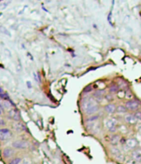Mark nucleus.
I'll use <instances>...</instances> for the list:
<instances>
[{
	"label": "nucleus",
	"instance_id": "nucleus-1",
	"mask_svg": "<svg viewBox=\"0 0 141 164\" xmlns=\"http://www.w3.org/2000/svg\"><path fill=\"white\" fill-rule=\"evenodd\" d=\"M29 146V144H27V142L22 140H16L12 143V147L14 148H17V149H25L27 148Z\"/></svg>",
	"mask_w": 141,
	"mask_h": 164
},
{
	"label": "nucleus",
	"instance_id": "nucleus-2",
	"mask_svg": "<svg viewBox=\"0 0 141 164\" xmlns=\"http://www.w3.org/2000/svg\"><path fill=\"white\" fill-rule=\"evenodd\" d=\"M106 127L109 129V131L111 132H114L116 129V125H117V121L115 118H112V119H110L107 121L106 122Z\"/></svg>",
	"mask_w": 141,
	"mask_h": 164
},
{
	"label": "nucleus",
	"instance_id": "nucleus-3",
	"mask_svg": "<svg viewBox=\"0 0 141 164\" xmlns=\"http://www.w3.org/2000/svg\"><path fill=\"white\" fill-rule=\"evenodd\" d=\"M11 135H12V133L8 129H0V140H6L9 139Z\"/></svg>",
	"mask_w": 141,
	"mask_h": 164
},
{
	"label": "nucleus",
	"instance_id": "nucleus-4",
	"mask_svg": "<svg viewBox=\"0 0 141 164\" xmlns=\"http://www.w3.org/2000/svg\"><path fill=\"white\" fill-rule=\"evenodd\" d=\"M139 107V102L137 101H129L128 102H126L125 108L129 109L130 111H135L137 110Z\"/></svg>",
	"mask_w": 141,
	"mask_h": 164
},
{
	"label": "nucleus",
	"instance_id": "nucleus-5",
	"mask_svg": "<svg viewBox=\"0 0 141 164\" xmlns=\"http://www.w3.org/2000/svg\"><path fill=\"white\" fill-rule=\"evenodd\" d=\"M12 106V102H10V100L9 101H0V108L1 109H8V110H9V109H11V107Z\"/></svg>",
	"mask_w": 141,
	"mask_h": 164
},
{
	"label": "nucleus",
	"instance_id": "nucleus-6",
	"mask_svg": "<svg viewBox=\"0 0 141 164\" xmlns=\"http://www.w3.org/2000/svg\"><path fill=\"white\" fill-rule=\"evenodd\" d=\"M132 157L134 161L140 162L141 161V149H136L132 152Z\"/></svg>",
	"mask_w": 141,
	"mask_h": 164
},
{
	"label": "nucleus",
	"instance_id": "nucleus-7",
	"mask_svg": "<svg viewBox=\"0 0 141 164\" xmlns=\"http://www.w3.org/2000/svg\"><path fill=\"white\" fill-rule=\"evenodd\" d=\"M13 154V150H12L11 148H5L3 151V155L4 157L8 158V157H11V156Z\"/></svg>",
	"mask_w": 141,
	"mask_h": 164
},
{
	"label": "nucleus",
	"instance_id": "nucleus-8",
	"mask_svg": "<svg viewBox=\"0 0 141 164\" xmlns=\"http://www.w3.org/2000/svg\"><path fill=\"white\" fill-rule=\"evenodd\" d=\"M125 121L127 123H129V124H134V123H136L137 119L133 115H126L125 117Z\"/></svg>",
	"mask_w": 141,
	"mask_h": 164
},
{
	"label": "nucleus",
	"instance_id": "nucleus-9",
	"mask_svg": "<svg viewBox=\"0 0 141 164\" xmlns=\"http://www.w3.org/2000/svg\"><path fill=\"white\" fill-rule=\"evenodd\" d=\"M105 109H106V112L111 114V113H113L115 111H116V105H113V104H108V105H106Z\"/></svg>",
	"mask_w": 141,
	"mask_h": 164
},
{
	"label": "nucleus",
	"instance_id": "nucleus-10",
	"mask_svg": "<svg viewBox=\"0 0 141 164\" xmlns=\"http://www.w3.org/2000/svg\"><path fill=\"white\" fill-rule=\"evenodd\" d=\"M126 144H127L128 147L133 148L136 147V145H137V141H136V139H129V140H127Z\"/></svg>",
	"mask_w": 141,
	"mask_h": 164
},
{
	"label": "nucleus",
	"instance_id": "nucleus-11",
	"mask_svg": "<svg viewBox=\"0 0 141 164\" xmlns=\"http://www.w3.org/2000/svg\"><path fill=\"white\" fill-rule=\"evenodd\" d=\"M98 110V105H93V106L90 107L89 109H87V110H86L85 111L87 115H91V114H92V113H95Z\"/></svg>",
	"mask_w": 141,
	"mask_h": 164
},
{
	"label": "nucleus",
	"instance_id": "nucleus-12",
	"mask_svg": "<svg viewBox=\"0 0 141 164\" xmlns=\"http://www.w3.org/2000/svg\"><path fill=\"white\" fill-rule=\"evenodd\" d=\"M11 116H12V118H13L14 120H16L17 121H19V119H20V116H19V114L17 111H11Z\"/></svg>",
	"mask_w": 141,
	"mask_h": 164
},
{
	"label": "nucleus",
	"instance_id": "nucleus-13",
	"mask_svg": "<svg viewBox=\"0 0 141 164\" xmlns=\"http://www.w3.org/2000/svg\"><path fill=\"white\" fill-rule=\"evenodd\" d=\"M119 139H120L119 136H118V135H114L112 138H111V143L112 144H116L118 143V141H119Z\"/></svg>",
	"mask_w": 141,
	"mask_h": 164
},
{
	"label": "nucleus",
	"instance_id": "nucleus-14",
	"mask_svg": "<svg viewBox=\"0 0 141 164\" xmlns=\"http://www.w3.org/2000/svg\"><path fill=\"white\" fill-rule=\"evenodd\" d=\"M102 91H97L95 93H94V97H96V98H98L100 99L102 97Z\"/></svg>",
	"mask_w": 141,
	"mask_h": 164
},
{
	"label": "nucleus",
	"instance_id": "nucleus-15",
	"mask_svg": "<svg viewBox=\"0 0 141 164\" xmlns=\"http://www.w3.org/2000/svg\"><path fill=\"white\" fill-rule=\"evenodd\" d=\"M116 111H117L118 112H123V113H125L126 111V108L125 106H122V105H120V106L117 107Z\"/></svg>",
	"mask_w": 141,
	"mask_h": 164
},
{
	"label": "nucleus",
	"instance_id": "nucleus-16",
	"mask_svg": "<svg viewBox=\"0 0 141 164\" xmlns=\"http://www.w3.org/2000/svg\"><path fill=\"white\" fill-rule=\"evenodd\" d=\"M21 160L22 159L20 158V157H17V158H14L13 160H12L10 162H9V164H18L19 162H21Z\"/></svg>",
	"mask_w": 141,
	"mask_h": 164
},
{
	"label": "nucleus",
	"instance_id": "nucleus-17",
	"mask_svg": "<svg viewBox=\"0 0 141 164\" xmlns=\"http://www.w3.org/2000/svg\"><path fill=\"white\" fill-rule=\"evenodd\" d=\"M98 116H92V117L89 118L87 121H96V120H98Z\"/></svg>",
	"mask_w": 141,
	"mask_h": 164
},
{
	"label": "nucleus",
	"instance_id": "nucleus-18",
	"mask_svg": "<svg viewBox=\"0 0 141 164\" xmlns=\"http://www.w3.org/2000/svg\"><path fill=\"white\" fill-rule=\"evenodd\" d=\"M117 89H118V87H116V86H112V87L110 88V91H111V92H116Z\"/></svg>",
	"mask_w": 141,
	"mask_h": 164
},
{
	"label": "nucleus",
	"instance_id": "nucleus-19",
	"mask_svg": "<svg viewBox=\"0 0 141 164\" xmlns=\"http://www.w3.org/2000/svg\"><path fill=\"white\" fill-rule=\"evenodd\" d=\"M135 118L136 119H139V120H141V113L140 112H137L135 114Z\"/></svg>",
	"mask_w": 141,
	"mask_h": 164
},
{
	"label": "nucleus",
	"instance_id": "nucleus-20",
	"mask_svg": "<svg viewBox=\"0 0 141 164\" xmlns=\"http://www.w3.org/2000/svg\"><path fill=\"white\" fill-rule=\"evenodd\" d=\"M91 90H92V87H91V86H89V87H87V88L84 89V91H85V92H90Z\"/></svg>",
	"mask_w": 141,
	"mask_h": 164
},
{
	"label": "nucleus",
	"instance_id": "nucleus-21",
	"mask_svg": "<svg viewBox=\"0 0 141 164\" xmlns=\"http://www.w3.org/2000/svg\"><path fill=\"white\" fill-rule=\"evenodd\" d=\"M27 86H28V88H31V84L30 82H27Z\"/></svg>",
	"mask_w": 141,
	"mask_h": 164
},
{
	"label": "nucleus",
	"instance_id": "nucleus-22",
	"mask_svg": "<svg viewBox=\"0 0 141 164\" xmlns=\"http://www.w3.org/2000/svg\"><path fill=\"white\" fill-rule=\"evenodd\" d=\"M106 99H107V100H111V99H112V97H111V96L107 95V96H106Z\"/></svg>",
	"mask_w": 141,
	"mask_h": 164
},
{
	"label": "nucleus",
	"instance_id": "nucleus-23",
	"mask_svg": "<svg viewBox=\"0 0 141 164\" xmlns=\"http://www.w3.org/2000/svg\"><path fill=\"white\" fill-rule=\"evenodd\" d=\"M0 125H4V121H3V120H0Z\"/></svg>",
	"mask_w": 141,
	"mask_h": 164
},
{
	"label": "nucleus",
	"instance_id": "nucleus-24",
	"mask_svg": "<svg viewBox=\"0 0 141 164\" xmlns=\"http://www.w3.org/2000/svg\"><path fill=\"white\" fill-rule=\"evenodd\" d=\"M3 92H4V91H3V89L1 88V87H0V94L3 93Z\"/></svg>",
	"mask_w": 141,
	"mask_h": 164
},
{
	"label": "nucleus",
	"instance_id": "nucleus-25",
	"mask_svg": "<svg viewBox=\"0 0 141 164\" xmlns=\"http://www.w3.org/2000/svg\"><path fill=\"white\" fill-rule=\"evenodd\" d=\"M22 164H29V162H22Z\"/></svg>",
	"mask_w": 141,
	"mask_h": 164
},
{
	"label": "nucleus",
	"instance_id": "nucleus-26",
	"mask_svg": "<svg viewBox=\"0 0 141 164\" xmlns=\"http://www.w3.org/2000/svg\"><path fill=\"white\" fill-rule=\"evenodd\" d=\"M139 132L141 133V125H139Z\"/></svg>",
	"mask_w": 141,
	"mask_h": 164
},
{
	"label": "nucleus",
	"instance_id": "nucleus-27",
	"mask_svg": "<svg viewBox=\"0 0 141 164\" xmlns=\"http://www.w3.org/2000/svg\"><path fill=\"white\" fill-rule=\"evenodd\" d=\"M2 112H3V111H2V109L0 108V115H2Z\"/></svg>",
	"mask_w": 141,
	"mask_h": 164
}]
</instances>
